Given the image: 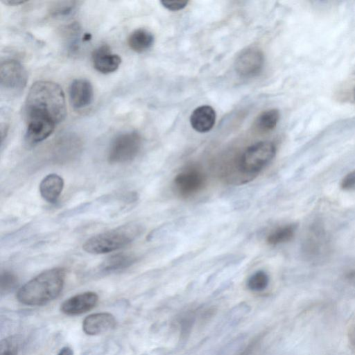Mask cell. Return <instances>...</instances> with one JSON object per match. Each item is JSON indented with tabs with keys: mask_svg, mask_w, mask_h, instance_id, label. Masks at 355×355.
Listing matches in <instances>:
<instances>
[{
	"mask_svg": "<svg viewBox=\"0 0 355 355\" xmlns=\"http://www.w3.org/2000/svg\"><path fill=\"white\" fill-rule=\"evenodd\" d=\"M24 111L28 132L39 137L51 135L67 114L62 87L49 80L34 83L28 91Z\"/></svg>",
	"mask_w": 355,
	"mask_h": 355,
	"instance_id": "obj_1",
	"label": "cell"
},
{
	"mask_svg": "<svg viewBox=\"0 0 355 355\" xmlns=\"http://www.w3.org/2000/svg\"><path fill=\"white\" fill-rule=\"evenodd\" d=\"M66 271L53 268L43 271L24 284L17 291V300L25 305L39 306L59 296L62 291Z\"/></svg>",
	"mask_w": 355,
	"mask_h": 355,
	"instance_id": "obj_2",
	"label": "cell"
},
{
	"mask_svg": "<svg viewBox=\"0 0 355 355\" xmlns=\"http://www.w3.org/2000/svg\"><path fill=\"white\" fill-rule=\"evenodd\" d=\"M142 232L139 224L128 223L96 234L83 245V250L91 254H105L119 250L133 241Z\"/></svg>",
	"mask_w": 355,
	"mask_h": 355,
	"instance_id": "obj_3",
	"label": "cell"
},
{
	"mask_svg": "<svg viewBox=\"0 0 355 355\" xmlns=\"http://www.w3.org/2000/svg\"><path fill=\"white\" fill-rule=\"evenodd\" d=\"M275 145L269 141L257 142L248 146L240 156L236 168L241 180H250L275 157Z\"/></svg>",
	"mask_w": 355,
	"mask_h": 355,
	"instance_id": "obj_4",
	"label": "cell"
},
{
	"mask_svg": "<svg viewBox=\"0 0 355 355\" xmlns=\"http://www.w3.org/2000/svg\"><path fill=\"white\" fill-rule=\"evenodd\" d=\"M141 135L135 131L121 133L112 141L107 155L111 164H121L132 160L141 147Z\"/></svg>",
	"mask_w": 355,
	"mask_h": 355,
	"instance_id": "obj_5",
	"label": "cell"
},
{
	"mask_svg": "<svg viewBox=\"0 0 355 355\" xmlns=\"http://www.w3.org/2000/svg\"><path fill=\"white\" fill-rule=\"evenodd\" d=\"M206 182L205 174L199 168L191 166L176 175L173 180V187L179 196L188 198L201 191Z\"/></svg>",
	"mask_w": 355,
	"mask_h": 355,
	"instance_id": "obj_6",
	"label": "cell"
},
{
	"mask_svg": "<svg viewBox=\"0 0 355 355\" xmlns=\"http://www.w3.org/2000/svg\"><path fill=\"white\" fill-rule=\"evenodd\" d=\"M28 75L22 64L17 60L6 59L0 66V83L2 88L19 92L26 85Z\"/></svg>",
	"mask_w": 355,
	"mask_h": 355,
	"instance_id": "obj_7",
	"label": "cell"
},
{
	"mask_svg": "<svg viewBox=\"0 0 355 355\" xmlns=\"http://www.w3.org/2000/svg\"><path fill=\"white\" fill-rule=\"evenodd\" d=\"M264 56L262 51L255 47L243 50L235 61V70L241 77L257 76L262 69Z\"/></svg>",
	"mask_w": 355,
	"mask_h": 355,
	"instance_id": "obj_8",
	"label": "cell"
},
{
	"mask_svg": "<svg viewBox=\"0 0 355 355\" xmlns=\"http://www.w3.org/2000/svg\"><path fill=\"white\" fill-rule=\"evenodd\" d=\"M98 301V296L96 293L84 292L64 301L60 306V311L68 315H80L94 308Z\"/></svg>",
	"mask_w": 355,
	"mask_h": 355,
	"instance_id": "obj_9",
	"label": "cell"
},
{
	"mask_svg": "<svg viewBox=\"0 0 355 355\" xmlns=\"http://www.w3.org/2000/svg\"><path fill=\"white\" fill-rule=\"evenodd\" d=\"M69 97L71 105L76 109H82L89 105L94 98L92 83L87 79L74 80L69 88Z\"/></svg>",
	"mask_w": 355,
	"mask_h": 355,
	"instance_id": "obj_10",
	"label": "cell"
},
{
	"mask_svg": "<svg viewBox=\"0 0 355 355\" xmlns=\"http://www.w3.org/2000/svg\"><path fill=\"white\" fill-rule=\"evenodd\" d=\"M116 321L110 313H96L87 316L83 322V331L89 336L105 333L114 329Z\"/></svg>",
	"mask_w": 355,
	"mask_h": 355,
	"instance_id": "obj_11",
	"label": "cell"
},
{
	"mask_svg": "<svg viewBox=\"0 0 355 355\" xmlns=\"http://www.w3.org/2000/svg\"><path fill=\"white\" fill-rule=\"evenodd\" d=\"M92 60L94 68L102 73L115 71L121 63L120 56L112 53L107 44L101 45L94 50Z\"/></svg>",
	"mask_w": 355,
	"mask_h": 355,
	"instance_id": "obj_12",
	"label": "cell"
},
{
	"mask_svg": "<svg viewBox=\"0 0 355 355\" xmlns=\"http://www.w3.org/2000/svg\"><path fill=\"white\" fill-rule=\"evenodd\" d=\"M216 112L209 105H201L196 108L190 116V123L197 132H209L214 125Z\"/></svg>",
	"mask_w": 355,
	"mask_h": 355,
	"instance_id": "obj_13",
	"label": "cell"
},
{
	"mask_svg": "<svg viewBox=\"0 0 355 355\" xmlns=\"http://www.w3.org/2000/svg\"><path fill=\"white\" fill-rule=\"evenodd\" d=\"M64 187V180L61 176L51 173L45 176L40 184L41 196L49 203H55L59 198Z\"/></svg>",
	"mask_w": 355,
	"mask_h": 355,
	"instance_id": "obj_14",
	"label": "cell"
},
{
	"mask_svg": "<svg viewBox=\"0 0 355 355\" xmlns=\"http://www.w3.org/2000/svg\"><path fill=\"white\" fill-rule=\"evenodd\" d=\"M153 35L144 28L135 30L128 38L129 47L137 53H143L147 51L153 46Z\"/></svg>",
	"mask_w": 355,
	"mask_h": 355,
	"instance_id": "obj_15",
	"label": "cell"
},
{
	"mask_svg": "<svg viewBox=\"0 0 355 355\" xmlns=\"http://www.w3.org/2000/svg\"><path fill=\"white\" fill-rule=\"evenodd\" d=\"M135 257L130 253H119L107 258L100 265L103 272H112L128 268L135 261Z\"/></svg>",
	"mask_w": 355,
	"mask_h": 355,
	"instance_id": "obj_16",
	"label": "cell"
},
{
	"mask_svg": "<svg viewBox=\"0 0 355 355\" xmlns=\"http://www.w3.org/2000/svg\"><path fill=\"white\" fill-rule=\"evenodd\" d=\"M279 119V112L277 109H270L262 112L254 123V129L261 133L272 130Z\"/></svg>",
	"mask_w": 355,
	"mask_h": 355,
	"instance_id": "obj_17",
	"label": "cell"
},
{
	"mask_svg": "<svg viewBox=\"0 0 355 355\" xmlns=\"http://www.w3.org/2000/svg\"><path fill=\"white\" fill-rule=\"evenodd\" d=\"M296 228V225L293 223L279 227L268 234L266 241L270 245L286 243L293 239Z\"/></svg>",
	"mask_w": 355,
	"mask_h": 355,
	"instance_id": "obj_18",
	"label": "cell"
},
{
	"mask_svg": "<svg viewBox=\"0 0 355 355\" xmlns=\"http://www.w3.org/2000/svg\"><path fill=\"white\" fill-rule=\"evenodd\" d=\"M269 277L263 270H258L252 274L247 282L248 288L253 291H261L268 285Z\"/></svg>",
	"mask_w": 355,
	"mask_h": 355,
	"instance_id": "obj_19",
	"label": "cell"
},
{
	"mask_svg": "<svg viewBox=\"0 0 355 355\" xmlns=\"http://www.w3.org/2000/svg\"><path fill=\"white\" fill-rule=\"evenodd\" d=\"M17 284V277L11 272H1L0 281L1 293H7L12 291Z\"/></svg>",
	"mask_w": 355,
	"mask_h": 355,
	"instance_id": "obj_20",
	"label": "cell"
},
{
	"mask_svg": "<svg viewBox=\"0 0 355 355\" xmlns=\"http://www.w3.org/2000/svg\"><path fill=\"white\" fill-rule=\"evenodd\" d=\"M18 343L15 338L3 339L0 343V355H18Z\"/></svg>",
	"mask_w": 355,
	"mask_h": 355,
	"instance_id": "obj_21",
	"label": "cell"
},
{
	"mask_svg": "<svg viewBox=\"0 0 355 355\" xmlns=\"http://www.w3.org/2000/svg\"><path fill=\"white\" fill-rule=\"evenodd\" d=\"M76 3V1L59 2L53 7L51 12L54 16L67 15L75 8Z\"/></svg>",
	"mask_w": 355,
	"mask_h": 355,
	"instance_id": "obj_22",
	"label": "cell"
},
{
	"mask_svg": "<svg viewBox=\"0 0 355 355\" xmlns=\"http://www.w3.org/2000/svg\"><path fill=\"white\" fill-rule=\"evenodd\" d=\"M340 188L348 191L355 190V171L349 172L342 179Z\"/></svg>",
	"mask_w": 355,
	"mask_h": 355,
	"instance_id": "obj_23",
	"label": "cell"
},
{
	"mask_svg": "<svg viewBox=\"0 0 355 355\" xmlns=\"http://www.w3.org/2000/svg\"><path fill=\"white\" fill-rule=\"evenodd\" d=\"M162 5L169 10H180L185 8L188 1L185 0H164L161 1Z\"/></svg>",
	"mask_w": 355,
	"mask_h": 355,
	"instance_id": "obj_24",
	"label": "cell"
},
{
	"mask_svg": "<svg viewBox=\"0 0 355 355\" xmlns=\"http://www.w3.org/2000/svg\"><path fill=\"white\" fill-rule=\"evenodd\" d=\"M2 2L4 4L8 5V6H19L20 4L24 3L25 2H26V1H24V0H5V1H2Z\"/></svg>",
	"mask_w": 355,
	"mask_h": 355,
	"instance_id": "obj_25",
	"label": "cell"
},
{
	"mask_svg": "<svg viewBox=\"0 0 355 355\" xmlns=\"http://www.w3.org/2000/svg\"><path fill=\"white\" fill-rule=\"evenodd\" d=\"M57 355H73V350L69 347L62 348Z\"/></svg>",
	"mask_w": 355,
	"mask_h": 355,
	"instance_id": "obj_26",
	"label": "cell"
},
{
	"mask_svg": "<svg viewBox=\"0 0 355 355\" xmlns=\"http://www.w3.org/2000/svg\"><path fill=\"white\" fill-rule=\"evenodd\" d=\"M90 38H91V35L89 33H86V34H85V35L83 37V40L88 41Z\"/></svg>",
	"mask_w": 355,
	"mask_h": 355,
	"instance_id": "obj_27",
	"label": "cell"
},
{
	"mask_svg": "<svg viewBox=\"0 0 355 355\" xmlns=\"http://www.w3.org/2000/svg\"><path fill=\"white\" fill-rule=\"evenodd\" d=\"M353 96L355 100V88L354 89V91H353Z\"/></svg>",
	"mask_w": 355,
	"mask_h": 355,
	"instance_id": "obj_28",
	"label": "cell"
}]
</instances>
